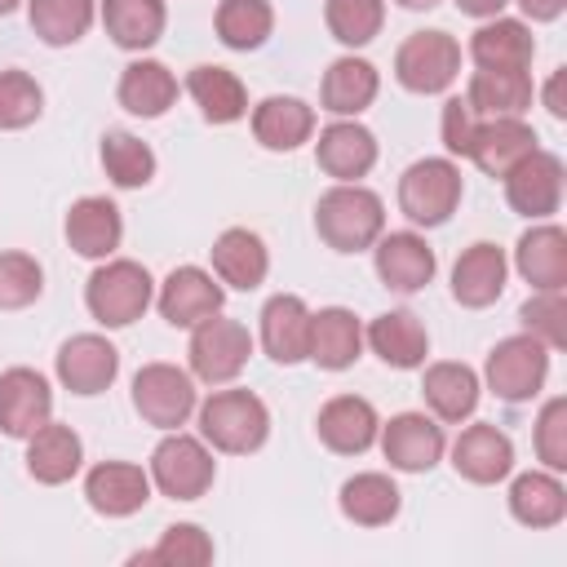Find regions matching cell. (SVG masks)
<instances>
[{"label":"cell","mask_w":567,"mask_h":567,"mask_svg":"<svg viewBox=\"0 0 567 567\" xmlns=\"http://www.w3.org/2000/svg\"><path fill=\"white\" fill-rule=\"evenodd\" d=\"M195 425H199V439L213 452L248 456V452L266 447V439H270V408H266L261 394L230 381V385H213V394L199 399Z\"/></svg>","instance_id":"1"},{"label":"cell","mask_w":567,"mask_h":567,"mask_svg":"<svg viewBox=\"0 0 567 567\" xmlns=\"http://www.w3.org/2000/svg\"><path fill=\"white\" fill-rule=\"evenodd\" d=\"M385 230V199L363 182H332L315 199V235L332 252H363Z\"/></svg>","instance_id":"2"},{"label":"cell","mask_w":567,"mask_h":567,"mask_svg":"<svg viewBox=\"0 0 567 567\" xmlns=\"http://www.w3.org/2000/svg\"><path fill=\"white\" fill-rule=\"evenodd\" d=\"M84 306L102 328H128L155 306V279L133 257H106L84 284Z\"/></svg>","instance_id":"3"},{"label":"cell","mask_w":567,"mask_h":567,"mask_svg":"<svg viewBox=\"0 0 567 567\" xmlns=\"http://www.w3.org/2000/svg\"><path fill=\"white\" fill-rule=\"evenodd\" d=\"M461 195H465V177L452 155L412 159L399 177V213L412 221V230H434L452 221V213L461 208Z\"/></svg>","instance_id":"4"},{"label":"cell","mask_w":567,"mask_h":567,"mask_svg":"<svg viewBox=\"0 0 567 567\" xmlns=\"http://www.w3.org/2000/svg\"><path fill=\"white\" fill-rule=\"evenodd\" d=\"M151 487L168 501H199L213 478H217V461H213V447L199 439V434H186V430H164V439L155 443L151 452Z\"/></svg>","instance_id":"5"},{"label":"cell","mask_w":567,"mask_h":567,"mask_svg":"<svg viewBox=\"0 0 567 567\" xmlns=\"http://www.w3.org/2000/svg\"><path fill=\"white\" fill-rule=\"evenodd\" d=\"M549 346H540L527 332H514L505 341H496L483 359V385L501 399V403H532L545 381H549Z\"/></svg>","instance_id":"6"},{"label":"cell","mask_w":567,"mask_h":567,"mask_svg":"<svg viewBox=\"0 0 567 567\" xmlns=\"http://www.w3.org/2000/svg\"><path fill=\"white\" fill-rule=\"evenodd\" d=\"M252 332L248 323L239 319H226L221 310L204 323L190 328V346H186V363H190V377L204 381V385H230L248 359H252Z\"/></svg>","instance_id":"7"},{"label":"cell","mask_w":567,"mask_h":567,"mask_svg":"<svg viewBox=\"0 0 567 567\" xmlns=\"http://www.w3.org/2000/svg\"><path fill=\"white\" fill-rule=\"evenodd\" d=\"M128 399H133V412L155 430H182L199 408L195 377L190 368H177V363H142L133 372Z\"/></svg>","instance_id":"8"},{"label":"cell","mask_w":567,"mask_h":567,"mask_svg":"<svg viewBox=\"0 0 567 567\" xmlns=\"http://www.w3.org/2000/svg\"><path fill=\"white\" fill-rule=\"evenodd\" d=\"M456 75H461V44L447 31H412L394 53V80L416 97L447 93Z\"/></svg>","instance_id":"9"},{"label":"cell","mask_w":567,"mask_h":567,"mask_svg":"<svg viewBox=\"0 0 567 567\" xmlns=\"http://www.w3.org/2000/svg\"><path fill=\"white\" fill-rule=\"evenodd\" d=\"M505 204L527 217V221H549L558 208H563V186H567V168L554 151L536 146L532 155H523L505 177Z\"/></svg>","instance_id":"10"},{"label":"cell","mask_w":567,"mask_h":567,"mask_svg":"<svg viewBox=\"0 0 567 567\" xmlns=\"http://www.w3.org/2000/svg\"><path fill=\"white\" fill-rule=\"evenodd\" d=\"M377 447L390 461V470L430 474L447 456V434H443V421H434L430 412H394L390 421H381Z\"/></svg>","instance_id":"11"},{"label":"cell","mask_w":567,"mask_h":567,"mask_svg":"<svg viewBox=\"0 0 567 567\" xmlns=\"http://www.w3.org/2000/svg\"><path fill=\"white\" fill-rule=\"evenodd\" d=\"M226 306V288L213 270L204 266H173L164 275V284H155V310L168 328H195L204 319H213Z\"/></svg>","instance_id":"12"},{"label":"cell","mask_w":567,"mask_h":567,"mask_svg":"<svg viewBox=\"0 0 567 567\" xmlns=\"http://www.w3.org/2000/svg\"><path fill=\"white\" fill-rule=\"evenodd\" d=\"M53 372H58V385L80 394V399H93L102 390L115 385L120 377V350L106 332H75L58 346V359H53Z\"/></svg>","instance_id":"13"},{"label":"cell","mask_w":567,"mask_h":567,"mask_svg":"<svg viewBox=\"0 0 567 567\" xmlns=\"http://www.w3.org/2000/svg\"><path fill=\"white\" fill-rule=\"evenodd\" d=\"M372 266L390 292L412 297L434 279L439 257L421 230H381V239L372 244Z\"/></svg>","instance_id":"14"},{"label":"cell","mask_w":567,"mask_h":567,"mask_svg":"<svg viewBox=\"0 0 567 567\" xmlns=\"http://www.w3.org/2000/svg\"><path fill=\"white\" fill-rule=\"evenodd\" d=\"M447 456H452V470L474 487H492L514 474V439L505 430H496L492 421L465 425L447 443Z\"/></svg>","instance_id":"15"},{"label":"cell","mask_w":567,"mask_h":567,"mask_svg":"<svg viewBox=\"0 0 567 567\" xmlns=\"http://www.w3.org/2000/svg\"><path fill=\"white\" fill-rule=\"evenodd\" d=\"M53 416V385L44 372L18 363L0 372V434L27 443Z\"/></svg>","instance_id":"16"},{"label":"cell","mask_w":567,"mask_h":567,"mask_svg":"<svg viewBox=\"0 0 567 567\" xmlns=\"http://www.w3.org/2000/svg\"><path fill=\"white\" fill-rule=\"evenodd\" d=\"M257 341L279 368L306 363V354H310V306H306V297H297V292L266 297V306L257 315Z\"/></svg>","instance_id":"17"},{"label":"cell","mask_w":567,"mask_h":567,"mask_svg":"<svg viewBox=\"0 0 567 567\" xmlns=\"http://www.w3.org/2000/svg\"><path fill=\"white\" fill-rule=\"evenodd\" d=\"M532 292H567V230L558 221H532L509 261Z\"/></svg>","instance_id":"18"},{"label":"cell","mask_w":567,"mask_h":567,"mask_svg":"<svg viewBox=\"0 0 567 567\" xmlns=\"http://www.w3.org/2000/svg\"><path fill=\"white\" fill-rule=\"evenodd\" d=\"M315 434L337 456H363L368 447H377L381 416L363 394H332L315 416Z\"/></svg>","instance_id":"19"},{"label":"cell","mask_w":567,"mask_h":567,"mask_svg":"<svg viewBox=\"0 0 567 567\" xmlns=\"http://www.w3.org/2000/svg\"><path fill=\"white\" fill-rule=\"evenodd\" d=\"M151 474L133 461H97L84 474V501L102 518H133L151 501Z\"/></svg>","instance_id":"20"},{"label":"cell","mask_w":567,"mask_h":567,"mask_svg":"<svg viewBox=\"0 0 567 567\" xmlns=\"http://www.w3.org/2000/svg\"><path fill=\"white\" fill-rule=\"evenodd\" d=\"M62 235H66L71 252L84 257V261H106V257H115V248H120V239H124L120 204L106 199V195H80V199L66 208Z\"/></svg>","instance_id":"21"},{"label":"cell","mask_w":567,"mask_h":567,"mask_svg":"<svg viewBox=\"0 0 567 567\" xmlns=\"http://www.w3.org/2000/svg\"><path fill=\"white\" fill-rule=\"evenodd\" d=\"M505 284H509V257H505V248L492 244V239L470 244V248L456 257V266H452V301L465 306V310H487V306H496L501 292H505Z\"/></svg>","instance_id":"22"},{"label":"cell","mask_w":567,"mask_h":567,"mask_svg":"<svg viewBox=\"0 0 567 567\" xmlns=\"http://www.w3.org/2000/svg\"><path fill=\"white\" fill-rule=\"evenodd\" d=\"M421 399L430 408L434 421L443 425H461L478 412V399H483V381L470 363H456V359H439L421 372Z\"/></svg>","instance_id":"23"},{"label":"cell","mask_w":567,"mask_h":567,"mask_svg":"<svg viewBox=\"0 0 567 567\" xmlns=\"http://www.w3.org/2000/svg\"><path fill=\"white\" fill-rule=\"evenodd\" d=\"M315 164L332 182H359L377 164V133L368 124H359V120H332V124L319 128Z\"/></svg>","instance_id":"24"},{"label":"cell","mask_w":567,"mask_h":567,"mask_svg":"<svg viewBox=\"0 0 567 567\" xmlns=\"http://www.w3.org/2000/svg\"><path fill=\"white\" fill-rule=\"evenodd\" d=\"M208 261H213V275L221 279V288H239V292H252L266 284L270 275V248L257 230L248 226H226L213 248H208Z\"/></svg>","instance_id":"25"},{"label":"cell","mask_w":567,"mask_h":567,"mask_svg":"<svg viewBox=\"0 0 567 567\" xmlns=\"http://www.w3.org/2000/svg\"><path fill=\"white\" fill-rule=\"evenodd\" d=\"M252 137L261 151H275V155H288L297 146H306L315 137V106L306 97H292V93H270L252 106Z\"/></svg>","instance_id":"26"},{"label":"cell","mask_w":567,"mask_h":567,"mask_svg":"<svg viewBox=\"0 0 567 567\" xmlns=\"http://www.w3.org/2000/svg\"><path fill=\"white\" fill-rule=\"evenodd\" d=\"M540 146L536 128L527 124V115H505V120H478L474 142H470V164L487 177H505L523 155H532Z\"/></svg>","instance_id":"27"},{"label":"cell","mask_w":567,"mask_h":567,"mask_svg":"<svg viewBox=\"0 0 567 567\" xmlns=\"http://www.w3.org/2000/svg\"><path fill=\"white\" fill-rule=\"evenodd\" d=\"M363 323L354 310L346 306H323V310H310V363L323 368V372H346L363 359Z\"/></svg>","instance_id":"28"},{"label":"cell","mask_w":567,"mask_h":567,"mask_svg":"<svg viewBox=\"0 0 567 567\" xmlns=\"http://www.w3.org/2000/svg\"><path fill=\"white\" fill-rule=\"evenodd\" d=\"M363 346L394 372L425 368L430 354V332L412 310H385L372 323H363Z\"/></svg>","instance_id":"29"},{"label":"cell","mask_w":567,"mask_h":567,"mask_svg":"<svg viewBox=\"0 0 567 567\" xmlns=\"http://www.w3.org/2000/svg\"><path fill=\"white\" fill-rule=\"evenodd\" d=\"M381 93V75L368 58L359 53H341L328 71H323V84H319V106L332 115V120H359Z\"/></svg>","instance_id":"30"},{"label":"cell","mask_w":567,"mask_h":567,"mask_svg":"<svg viewBox=\"0 0 567 567\" xmlns=\"http://www.w3.org/2000/svg\"><path fill=\"white\" fill-rule=\"evenodd\" d=\"M536 58V35H532V22L523 18H487L478 22V31L470 35V62L474 66H487V71H527Z\"/></svg>","instance_id":"31"},{"label":"cell","mask_w":567,"mask_h":567,"mask_svg":"<svg viewBox=\"0 0 567 567\" xmlns=\"http://www.w3.org/2000/svg\"><path fill=\"white\" fill-rule=\"evenodd\" d=\"M84 470V443L66 421H44L27 439V474L44 487H62Z\"/></svg>","instance_id":"32"},{"label":"cell","mask_w":567,"mask_h":567,"mask_svg":"<svg viewBox=\"0 0 567 567\" xmlns=\"http://www.w3.org/2000/svg\"><path fill=\"white\" fill-rule=\"evenodd\" d=\"M337 509L354 527H390L403 509V492L385 470H363V474H350L341 483Z\"/></svg>","instance_id":"33"},{"label":"cell","mask_w":567,"mask_h":567,"mask_svg":"<svg viewBox=\"0 0 567 567\" xmlns=\"http://www.w3.org/2000/svg\"><path fill=\"white\" fill-rule=\"evenodd\" d=\"M177 93H182V84L159 58H133L115 84V102L137 120H159L177 102Z\"/></svg>","instance_id":"34"},{"label":"cell","mask_w":567,"mask_h":567,"mask_svg":"<svg viewBox=\"0 0 567 567\" xmlns=\"http://www.w3.org/2000/svg\"><path fill=\"white\" fill-rule=\"evenodd\" d=\"M509 514L514 523L532 527V532H545V527H558L567 518V487L554 470H523L509 478Z\"/></svg>","instance_id":"35"},{"label":"cell","mask_w":567,"mask_h":567,"mask_svg":"<svg viewBox=\"0 0 567 567\" xmlns=\"http://www.w3.org/2000/svg\"><path fill=\"white\" fill-rule=\"evenodd\" d=\"M536 97V84L527 71H487L474 66L465 84V102L478 120H505V115H527Z\"/></svg>","instance_id":"36"},{"label":"cell","mask_w":567,"mask_h":567,"mask_svg":"<svg viewBox=\"0 0 567 567\" xmlns=\"http://www.w3.org/2000/svg\"><path fill=\"white\" fill-rule=\"evenodd\" d=\"M97 18L111 35V44H120L124 53H146L159 44L164 27H168V9L164 0H102Z\"/></svg>","instance_id":"37"},{"label":"cell","mask_w":567,"mask_h":567,"mask_svg":"<svg viewBox=\"0 0 567 567\" xmlns=\"http://www.w3.org/2000/svg\"><path fill=\"white\" fill-rule=\"evenodd\" d=\"M186 93L199 106V115L208 124H235L248 115V89L230 66L217 62H199L186 71Z\"/></svg>","instance_id":"38"},{"label":"cell","mask_w":567,"mask_h":567,"mask_svg":"<svg viewBox=\"0 0 567 567\" xmlns=\"http://www.w3.org/2000/svg\"><path fill=\"white\" fill-rule=\"evenodd\" d=\"M27 22L49 49L80 44L97 22V0H27Z\"/></svg>","instance_id":"39"},{"label":"cell","mask_w":567,"mask_h":567,"mask_svg":"<svg viewBox=\"0 0 567 567\" xmlns=\"http://www.w3.org/2000/svg\"><path fill=\"white\" fill-rule=\"evenodd\" d=\"M97 159H102V173L111 177V186L120 190H142L155 182V151L137 137V133H124V128H111L102 133V146H97Z\"/></svg>","instance_id":"40"},{"label":"cell","mask_w":567,"mask_h":567,"mask_svg":"<svg viewBox=\"0 0 567 567\" xmlns=\"http://www.w3.org/2000/svg\"><path fill=\"white\" fill-rule=\"evenodd\" d=\"M213 31L226 49L235 53H252L270 40L275 31V4L270 0H217L213 13Z\"/></svg>","instance_id":"41"},{"label":"cell","mask_w":567,"mask_h":567,"mask_svg":"<svg viewBox=\"0 0 567 567\" xmlns=\"http://www.w3.org/2000/svg\"><path fill=\"white\" fill-rule=\"evenodd\" d=\"M213 558H217V545L199 523H173V527L159 532L155 549L133 554L128 563L133 567H142V563H155V567H208Z\"/></svg>","instance_id":"42"},{"label":"cell","mask_w":567,"mask_h":567,"mask_svg":"<svg viewBox=\"0 0 567 567\" xmlns=\"http://www.w3.org/2000/svg\"><path fill=\"white\" fill-rule=\"evenodd\" d=\"M328 35L346 49H363L385 27V0H323Z\"/></svg>","instance_id":"43"},{"label":"cell","mask_w":567,"mask_h":567,"mask_svg":"<svg viewBox=\"0 0 567 567\" xmlns=\"http://www.w3.org/2000/svg\"><path fill=\"white\" fill-rule=\"evenodd\" d=\"M44 115V89L31 71L22 66H4L0 71V133H18L31 128Z\"/></svg>","instance_id":"44"},{"label":"cell","mask_w":567,"mask_h":567,"mask_svg":"<svg viewBox=\"0 0 567 567\" xmlns=\"http://www.w3.org/2000/svg\"><path fill=\"white\" fill-rule=\"evenodd\" d=\"M40 292H44V266L22 248H4L0 252V310H27L40 301Z\"/></svg>","instance_id":"45"},{"label":"cell","mask_w":567,"mask_h":567,"mask_svg":"<svg viewBox=\"0 0 567 567\" xmlns=\"http://www.w3.org/2000/svg\"><path fill=\"white\" fill-rule=\"evenodd\" d=\"M518 323L527 337H536L549 350L567 346V292H532L518 306Z\"/></svg>","instance_id":"46"},{"label":"cell","mask_w":567,"mask_h":567,"mask_svg":"<svg viewBox=\"0 0 567 567\" xmlns=\"http://www.w3.org/2000/svg\"><path fill=\"white\" fill-rule=\"evenodd\" d=\"M536 456L554 474L567 470V399L563 394L545 399L536 412Z\"/></svg>","instance_id":"47"},{"label":"cell","mask_w":567,"mask_h":567,"mask_svg":"<svg viewBox=\"0 0 567 567\" xmlns=\"http://www.w3.org/2000/svg\"><path fill=\"white\" fill-rule=\"evenodd\" d=\"M474 128H478V115L470 111V102L465 97H447L443 102V115H439V137H443V151L452 159H465L470 155Z\"/></svg>","instance_id":"48"},{"label":"cell","mask_w":567,"mask_h":567,"mask_svg":"<svg viewBox=\"0 0 567 567\" xmlns=\"http://www.w3.org/2000/svg\"><path fill=\"white\" fill-rule=\"evenodd\" d=\"M540 106L554 120H567V66H554L549 71V80L540 84Z\"/></svg>","instance_id":"49"},{"label":"cell","mask_w":567,"mask_h":567,"mask_svg":"<svg viewBox=\"0 0 567 567\" xmlns=\"http://www.w3.org/2000/svg\"><path fill=\"white\" fill-rule=\"evenodd\" d=\"M509 4H518L523 22H558L567 9V0H509Z\"/></svg>","instance_id":"50"},{"label":"cell","mask_w":567,"mask_h":567,"mask_svg":"<svg viewBox=\"0 0 567 567\" xmlns=\"http://www.w3.org/2000/svg\"><path fill=\"white\" fill-rule=\"evenodd\" d=\"M465 18H478V22H487V18H496V13H505V4L509 0H452Z\"/></svg>","instance_id":"51"},{"label":"cell","mask_w":567,"mask_h":567,"mask_svg":"<svg viewBox=\"0 0 567 567\" xmlns=\"http://www.w3.org/2000/svg\"><path fill=\"white\" fill-rule=\"evenodd\" d=\"M399 9H412V13H421V9H434V4H443V0H394Z\"/></svg>","instance_id":"52"},{"label":"cell","mask_w":567,"mask_h":567,"mask_svg":"<svg viewBox=\"0 0 567 567\" xmlns=\"http://www.w3.org/2000/svg\"><path fill=\"white\" fill-rule=\"evenodd\" d=\"M18 4H27V0H0V18H9Z\"/></svg>","instance_id":"53"}]
</instances>
